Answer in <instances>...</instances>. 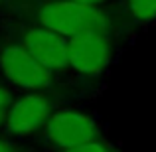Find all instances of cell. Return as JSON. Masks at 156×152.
<instances>
[{
  "mask_svg": "<svg viewBox=\"0 0 156 152\" xmlns=\"http://www.w3.org/2000/svg\"><path fill=\"white\" fill-rule=\"evenodd\" d=\"M38 20L44 28L69 38L109 32V16L99 6H87L75 0H51L42 4Z\"/></svg>",
  "mask_w": 156,
  "mask_h": 152,
  "instance_id": "obj_1",
  "label": "cell"
},
{
  "mask_svg": "<svg viewBox=\"0 0 156 152\" xmlns=\"http://www.w3.org/2000/svg\"><path fill=\"white\" fill-rule=\"evenodd\" d=\"M0 69L10 83L40 91L51 85V71L44 67L24 46H8L0 53Z\"/></svg>",
  "mask_w": 156,
  "mask_h": 152,
  "instance_id": "obj_2",
  "label": "cell"
},
{
  "mask_svg": "<svg viewBox=\"0 0 156 152\" xmlns=\"http://www.w3.org/2000/svg\"><path fill=\"white\" fill-rule=\"evenodd\" d=\"M97 125L87 115L77 111H61L51 115L46 125V134L53 144L69 150L97 138Z\"/></svg>",
  "mask_w": 156,
  "mask_h": 152,
  "instance_id": "obj_3",
  "label": "cell"
},
{
  "mask_svg": "<svg viewBox=\"0 0 156 152\" xmlns=\"http://www.w3.org/2000/svg\"><path fill=\"white\" fill-rule=\"evenodd\" d=\"M69 65L85 75H97L111 59V44L107 34H83L67 42Z\"/></svg>",
  "mask_w": 156,
  "mask_h": 152,
  "instance_id": "obj_4",
  "label": "cell"
},
{
  "mask_svg": "<svg viewBox=\"0 0 156 152\" xmlns=\"http://www.w3.org/2000/svg\"><path fill=\"white\" fill-rule=\"evenodd\" d=\"M50 118L51 107L48 99L44 95L32 93V95H26L12 103L6 117V129L8 133L16 134V136H28L38 129H42L44 125H48Z\"/></svg>",
  "mask_w": 156,
  "mask_h": 152,
  "instance_id": "obj_5",
  "label": "cell"
},
{
  "mask_svg": "<svg viewBox=\"0 0 156 152\" xmlns=\"http://www.w3.org/2000/svg\"><path fill=\"white\" fill-rule=\"evenodd\" d=\"M24 48L44 65L51 69H61L69 65L67 42L59 34L48 30V28H30L24 34Z\"/></svg>",
  "mask_w": 156,
  "mask_h": 152,
  "instance_id": "obj_6",
  "label": "cell"
},
{
  "mask_svg": "<svg viewBox=\"0 0 156 152\" xmlns=\"http://www.w3.org/2000/svg\"><path fill=\"white\" fill-rule=\"evenodd\" d=\"M126 10L138 22L156 18V0H126Z\"/></svg>",
  "mask_w": 156,
  "mask_h": 152,
  "instance_id": "obj_7",
  "label": "cell"
},
{
  "mask_svg": "<svg viewBox=\"0 0 156 152\" xmlns=\"http://www.w3.org/2000/svg\"><path fill=\"white\" fill-rule=\"evenodd\" d=\"M65 152H109V148L105 144H101V142L93 140V142H85L81 146H75V148H69Z\"/></svg>",
  "mask_w": 156,
  "mask_h": 152,
  "instance_id": "obj_8",
  "label": "cell"
},
{
  "mask_svg": "<svg viewBox=\"0 0 156 152\" xmlns=\"http://www.w3.org/2000/svg\"><path fill=\"white\" fill-rule=\"evenodd\" d=\"M0 107H2V109L12 107V97H10V93H8L2 85H0Z\"/></svg>",
  "mask_w": 156,
  "mask_h": 152,
  "instance_id": "obj_9",
  "label": "cell"
},
{
  "mask_svg": "<svg viewBox=\"0 0 156 152\" xmlns=\"http://www.w3.org/2000/svg\"><path fill=\"white\" fill-rule=\"evenodd\" d=\"M0 152H18V150H16V146L12 144V142L0 140Z\"/></svg>",
  "mask_w": 156,
  "mask_h": 152,
  "instance_id": "obj_10",
  "label": "cell"
},
{
  "mask_svg": "<svg viewBox=\"0 0 156 152\" xmlns=\"http://www.w3.org/2000/svg\"><path fill=\"white\" fill-rule=\"evenodd\" d=\"M79 4H87V6H101V4L109 2V0H75Z\"/></svg>",
  "mask_w": 156,
  "mask_h": 152,
  "instance_id": "obj_11",
  "label": "cell"
},
{
  "mask_svg": "<svg viewBox=\"0 0 156 152\" xmlns=\"http://www.w3.org/2000/svg\"><path fill=\"white\" fill-rule=\"evenodd\" d=\"M6 117H8V109H2V107H0V125L6 121Z\"/></svg>",
  "mask_w": 156,
  "mask_h": 152,
  "instance_id": "obj_12",
  "label": "cell"
},
{
  "mask_svg": "<svg viewBox=\"0 0 156 152\" xmlns=\"http://www.w3.org/2000/svg\"><path fill=\"white\" fill-rule=\"evenodd\" d=\"M0 2H2V0H0Z\"/></svg>",
  "mask_w": 156,
  "mask_h": 152,
  "instance_id": "obj_13",
  "label": "cell"
}]
</instances>
